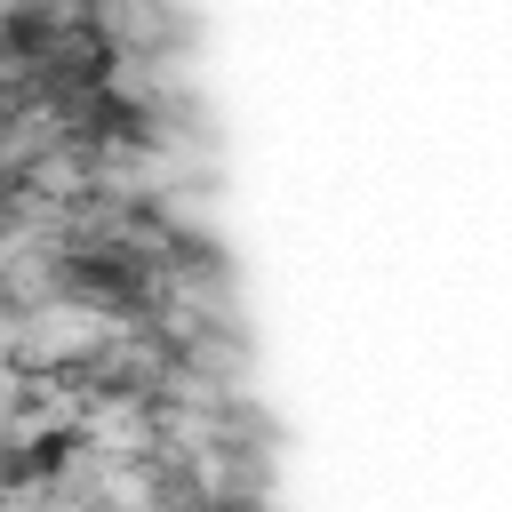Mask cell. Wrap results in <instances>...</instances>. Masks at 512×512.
I'll use <instances>...</instances> for the list:
<instances>
[{
    "instance_id": "1",
    "label": "cell",
    "mask_w": 512,
    "mask_h": 512,
    "mask_svg": "<svg viewBox=\"0 0 512 512\" xmlns=\"http://www.w3.org/2000/svg\"><path fill=\"white\" fill-rule=\"evenodd\" d=\"M64 288H72V296H88V304H104V312H128V304L144 296V272H136L120 248H72Z\"/></svg>"
},
{
    "instance_id": "2",
    "label": "cell",
    "mask_w": 512,
    "mask_h": 512,
    "mask_svg": "<svg viewBox=\"0 0 512 512\" xmlns=\"http://www.w3.org/2000/svg\"><path fill=\"white\" fill-rule=\"evenodd\" d=\"M72 464V432H32L0 456V488H32V480H56Z\"/></svg>"
},
{
    "instance_id": "3",
    "label": "cell",
    "mask_w": 512,
    "mask_h": 512,
    "mask_svg": "<svg viewBox=\"0 0 512 512\" xmlns=\"http://www.w3.org/2000/svg\"><path fill=\"white\" fill-rule=\"evenodd\" d=\"M16 224V184H0V232Z\"/></svg>"
}]
</instances>
